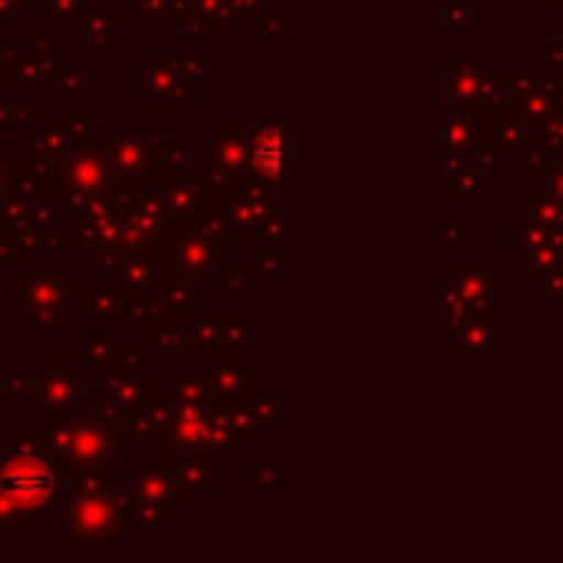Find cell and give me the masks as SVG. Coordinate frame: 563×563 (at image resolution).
I'll use <instances>...</instances> for the list:
<instances>
[{
  "instance_id": "cell-1",
  "label": "cell",
  "mask_w": 563,
  "mask_h": 563,
  "mask_svg": "<svg viewBox=\"0 0 563 563\" xmlns=\"http://www.w3.org/2000/svg\"><path fill=\"white\" fill-rule=\"evenodd\" d=\"M53 488V478L43 465L36 462H16L10 468H3L0 475V492L20 501H36Z\"/></svg>"
},
{
  "instance_id": "cell-2",
  "label": "cell",
  "mask_w": 563,
  "mask_h": 563,
  "mask_svg": "<svg viewBox=\"0 0 563 563\" xmlns=\"http://www.w3.org/2000/svg\"><path fill=\"white\" fill-rule=\"evenodd\" d=\"M254 162H257L261 172L277 175L280 165H284V142H280V135H261V142L254 148Z\"/></svg>"
}]
</instances>
